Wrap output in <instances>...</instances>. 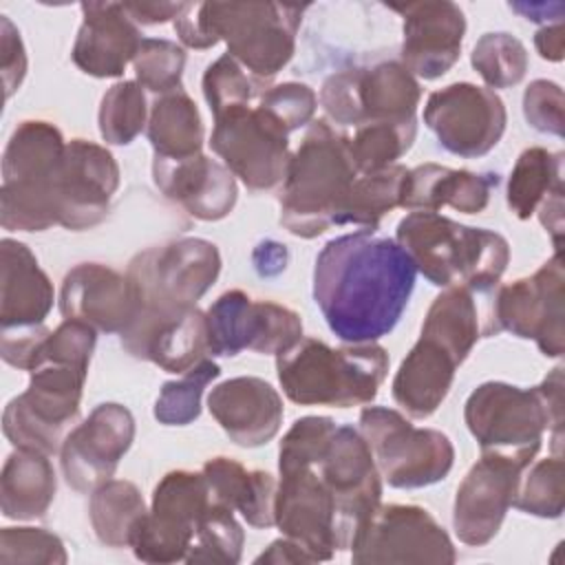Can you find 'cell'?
<instances>
[{
    "instance_id": "7",
    "label": "cell",
    "mask_w": 565,
    "mask_h": 565,
    "mask_svg": "<svg viewBox=\"0 0 565 565\" xmlns=\"http://www.w3.org/2000/svg\"><path fill=\"white\" fill-rule=\"evenodd\" d=\"M66 141L42 119H26L11 132L2 154L0 223L11 232H44L57 225L55 177Z\"/></svg>"
},
{
    "instance_id": "20",
    "label": "cell",
    "mask_w": 565,
    "mask_h": 565,
    "mask_svg": "<svg viewBox=\"0 0 565 565\" xmlns=\"http://www.w3.org/2000/svg\"><path fill=\"white\" fill-rule=\"evenodd\" d=\"M132 439L135 417L126 406L117 402L95 406L62 441L60 463L66 483L77 492H93L115 475Z\"/></svg>"
},
{
    "instance_id": "24",
    "label": "cell",
    "mask_w": 565,
    "mask_h": 565,
    "mask_svg": "<svg viewBox=\"0 0 565 565\" xmlns=\"http://www.w3.org/2000/svg\"><path fill=\"white\" fill-rule=\"evenodd\" d=\"M60 311L97 331L121 333L139 313V296L126 274L102 263H82L62 280Z\"/></svg>"
},
{
    "instance_id": "19",
    "label": "cell",
    "mask_w": 565,
    "mask_h": 565,
    "mask_svg": "<svg viewBox=\"0 0 565 565\" xmlns=\"http://www.w3.org/2000/svg\"><path fill=\"white\" fill-rule=\"evenodd\" d=\"M119 188V166L110 150L88 139L66 141L55 177L57 225L82 232L99 225Z\"/></svg>"
},
{
    "instance_id": "18",
    "label": "cell",
    "mask_w": 565,
    "mask_h": 565,
    "mask_svg": "<svg viewBox=\"0 0 565 565\" xmlns=\"http://www.w3.org/2000/svg\"><path fill=\"white\" fill-rule=\"evenodd\" d=\"M503 99L486 86L457 82L428 95L424 124L435 132L441 148L457 157L477 159L488 154L505 132Z\"/></svg>"
},
{
    "instance_id": "36",
    "label": "cell",
    "mask_w": 565,
    "mask_h": 565,
    "mask_svg": "<svg viewBox=\"0 0 565 565\" xmlns=\"http://www.w3.org/2000/svg\"><path fill=\"white\" fill-rule=\"evenodd\" d=\"M146 512L143 497L132 481L108 479L90 492V525L95 536L108 547H130Z\"/></svg>"
},
{
    "instance_id": "2",
    "label": "cell",
    "mask_w": 565,
    "mask_h": 565,
    "mask_svg": "<svg viewBox=\"0 0 565 565\" xmlns=\"http://www.w3.org/2000/svg\"><path fill=\"white\" fill-rule=\"evenodd\" d=\"M305 9L280 2H188L174 31L190 49H210L223 40L227 55L252 77L269 82L294 57Z\"/></svg>"
},
{
    "instance_id": "22",
    "label": "cell",
    "mask_w": 565,
    "mask_h": 565,
    "mask_svg": "<svg viewBox=\"0 0 565 565\" xmlns=\"http://www.w3.org/2000/svg\"><path fill=\"white\" fill-rule=\"evenodd\" d=\"M525 468L519 459L481 452L455 494L452 527L461 543L479 547L499 534Z\"/></svg>"
},
{
    "instance_id": "42",
    "label": "cell",
    "mask_w": 565,
    "mask_h": 565,
    "mask_svg": "<svg viewBox=\"0 0 565 565\" xmlns=\"http://www.w3.org/2000/svg\"><path fill=\"white\" fill-rule=\"evenodd\" d=\"M221 375V366L212 360H201L179 380L166 382L154 402V417L163 426H188L201 415V397L205 386Z\"/></svg>"
},
{
    "instance_id": "4",
    "label": "cell",
    "mask_w": 565,
    "mask_h": 565,
    "mask_svg": "<svg viewBox=\"0 0 565 565\" xmlns=\"http://www.w3.org/2000/svg\"><path fill=\"white\" fill-rule=\"evenodd\" d=\"M463 419L481 452H497L523 463L536 457L545 430H552L556 455L563 441V366L539 386L483 382L466 399Z\"/></svg>"
},
{
    "instance_id": "12",
    "label": "cell",
    "mask_w": 565,
    "mask_h": 565,
    "mask_svg": "<svg viewBox=\"0 0 565 565\" xmlns=\"http://www.w3.org/2000/svg\"><path fill=\"white\" fill-rule=\"evenodd\" d=\"M212 150L247 190L282 183L289 166V132L260 104L238 106L214 117Z\"/></svg>"
},
{
    "instance_id": "26",
    "label": "cell",
    "mask_w": 565,
    "mask_h": 565,
    "mask_svg": "<svg viewBox=\"0 0 565 565\" xmlns=\"http://www.w3.org/2000/svg\"><path fill=\"white\" fill-rule=\"evenodd\" d=\"M207 408L225 435L243 448H258L271 441L285 415L278 391L252 375L216 384L207 395Z\"/></svg>"
},
{
    "instance_id": "5",
    "label": "cell",
    "mask_w": 565,
    "mask_h": 565,
    "mask_svg": "<svg viewBox=\"0 0 565 565\" xmlns=\"http://www.w3.org/2000/svg\"><path fill=\"white\" fill-rule=\"evenodd\" d=\"M395 241L415 269L437 287L497 289L508 260V241L486 227L461 225L437 212H411L397 223Z\"/></svg>"
},
{
    "instance_id": "52",
    "label": "cell",
    "mask_w": 565,
    "mask_h": 565,
    "mask_svg": "<svg viewBox=\"0 0 565 565\" xmlns=\"http://www.w3.org/2000/svg\"><path fill=\"white\" fill-rule=\"evenodd\" d=\"M121 4L137 24H146V26L177 20L188 7V2H121Z\"/></svg>"
},
{
    "instance_id": "39",
    "label": "cell",
    "mask_w": 565,
    "mask_h": 565,
    "mask_svg": "<svg viewBox=\"0 0 565 565\" xmlns=\"http://www.w3.org/2000/svg\"><path fill=\"white\" fill-rule=\"evenodd\" d=\"M417 121H373L355 128L349 137L353 163L360 174H371L393 166L415 141Z\"/></svg>"
},
{
    "instance_id": "55",
    "label": "cell",
    "mask_w": 565,
    "mask_h": 565,
    "mask_svg": "<svg viewBox=\"0 0 565 565\" xmlns=\"http://www.w3.org/2000/svg\"><path fill=\"white\" fill-rule=\"evenodd\" d=\"M534 46L543 60L550 62H561L563 60V46H565V35H563V22L545 24L534 33Z\"/></svg>"
},
{
    "instance_id": "13",
    "label": "cell",
    "mask_w": 565,
    "mask_h": 565,
    "mask_svg": "<svg viewBox=\"0 0 565 565\" xmlns=\"http://www.w3.org/2000/svg\"><path fill=\"white\" fill-rule=\"evenodd\" d=\"M313 466L335 503V550H351L358 532L382 499V475L373 452L360 430L335 426Z\"/></svg>"
},
{
    "instance_id": "9",
    "label": "cell",
    "mask_w": 565,
    "mask_h": 565,
    "mask_svg": "<svg viewBox=\"0 0 565 565\" xmlns=\"http://www.w3.org/2000/svg\"><path fill=\"white\" fill-rule=\"evenodd\" d=\"M360 433L393 488H426L446 479L452 468L450 439L435 428H415L393 408L366 406L360 413Z\"/></svg>"
},
{
    "instance_id": "35",
    "label": "cell",
    "mask_w": 565,
    "mask_h": 565,
    "mask_svg": "<svg viewBox=\"0 0 565 565\" xmlns=\"http://www.w3.org/2000/svg\"><path fill=\"white\" fill-rule=\"evenodd\" d=\"M146 132L154 157L159 159H185L201 154L205 135L199 108L183 88L159 95L152 102Z\"/></svg>"
},
{
    "instance_id": "3",
    "label": "cell",
    "mask_w": 565,
    "mask_h": 565,
    "mask_svg": "<svg viewBox=\"0 0 565 565\" xmlns=\"http://www.w3.org/2000/svg\"><path fill=\"white\" fill-rule=\"evenodd\" d=\"M358 177L349 137L324 119L311 121L282 179L280 225L300 238H316L340 225Z\"/></svg>"
},
{
    "instance_id": "34",
    "label": "cell",
    "mask_w": 565,
    "mask_h": 565,
    "mask_svg": "<svg viewBox=\"0 0 565 565\" xmlns=\"http://www.w3.org/2000/svg\"><path fill=\"white\" fill-rule=\"evenodd\" d=\"M55 470L49 455L15 448L0 475V508L7 519H42L55 499Z\"/></svg>"
},
{
    "instance_id": "29",
    "label": "cell",
    "mask_w": 565,
    "mask_h": 565,
    "mask_svg": "<svg viewBox=\"0 0 565 565\" xmlns=\"http://www.w3.org/2000/svg\"><path fill=\"white\" fill-rule=\"evenodd\" d=\"M494 289H475L468 285L446 287L433 300L422 324V335L437 342L461 364L481 338L501 331L494 316Z\"/></svg>"
},
{
    "instance_id": "54",
    "label": "cell",
    "mask_w": 565,
    "mask_h": 565,
    "mask_svg": "<svg viewBox=\"0 0 565 565\" xmlns=\"http://www.w3.org/2000/svg\"><path fill=\"white\" fill-rule=\"evenodd\" d=\"M256 563H276V565H285V563H316V558L296 541L282 536L269 543V547L256 556Z\"/></svg>"
},
{
    "instance_id": "8",
    "label": "cell",
    "mask_w": 565,
    "mask_h": 565,
    "mask_svg": "<svg viewBox=\"0 0 565 565\" xmlns=\"http://www.w3.org/2000/svg\"><path fill=\"white\" fill-rule=\"evenodd\" d=\"M218 274L221 254L205 238H177L139 252L126 269L139 296L137 318H168L196 307Z\"/></svg>"
},
{
    "instance_id": "48",
    "label": "cell",
    "mask_w": 565,
    "mask_h": 565,
    "mask_svg": "<svg viewBox=\"0 0 565 565\" xmlns=\"http://www.w3.org/2000/svg\"><path fill=\"white\" fill-rule=\"evenodd\" d=\"M68 561L62 539L44 527H2L0 563L64 565Z\"/></svg>"
},
{
    "instance_id": "41",
    "label": "cell",
    "mask_w": 565,
    "mask_h": 565,
    "mask_svg": "<svg viewBox=\"0 0 565 565\" xmlns=\"http://www.w3.org/2000/svg\"><path fill=\"white\" fill-rule=\"evenodd\" d=\"M97 124L106 143L128 146L148 124V106L141 84L130 79L113 84L102 97Z\"/></svg>"
},
{
    "instance_id": "56",
    "label": "cell",
    "mask_w": 565,
    "mask_h": 565,
    "mask_svg": "<svg viewBox=\"0 0 565 565\" xmlns=\"http://www.w3.org/2000/svg\"><path fill=\"white\" fill-rule=\"evenodd\" d=\"M510 9L521 13L525 20L543 22V26L563 22V13H565L563 2H510Z\"/></svg>"
},
{
    "instance_id": "21",
    "label": "cell",
    "mask_w": 565,
    "mask_h": 565,
    "mask_svg": "<svg viewBox=\"0 0 565 565\" xmlns=\"http://www.w3.org/2000/svg\"><path fill=\"white\" fill-rule=\"evenodd\" d=\"M274 525L313 558L329 561L335 550V503L313 463L278 466Z\"/></svg>"
},
{
    "instance_id": "46",
    "label": "cell",
    "mask_w": 565,
    "mask_h": 565,
    "mask_svg": "<svg viewBox=\"0 0 565 565\" xmlns=\"http://www.w3.org/2000/svg\"><path fill=\"white\" fill-rule=\"evenodd\" d=\"M135 75L141 88L166 95L181 88L185 68V49L172 40L143 38L135 60Z\"/></svg>"
},
{
    "instance_id": "37",
    "label": "cell",
    "mask_w": 565,
    "mask_h": 565,
    "mask_svg": "<svg viewBox=\"0 0 565 565\" xmlns=\"http://www.w3.org/2000/svg\"><path fill=\"white\" fill-rule=\"evenodd\" d=\"M554 192H563V152H550L541 146L525 148L508 181L510 212L525 221Z\"/></svg>"
},
{
    "instance_id": "53",
    "label": "cell",
    "mask_w": 565,
    "mask_h": 565,
    "mask_svg": "<svg viewBox=\"0 0 565 565\" xmlns=\"http://www.w3.org/2000/svg\"><path fill=\"white\" fill-rule=\"evenodd\" d=\"M287 247L278 241H263L252 252V263L258 276H276L287 267Z\"/></svg>"
},
{
    "instance_id": "51",
    "label": "cell",
    "mask_w": 565,
    "mask_h": 565,
    "mask_svg": "<svg viewBox=\"0 0 565 565\" xmlns=\"http://www.w3.org/2000/svg\"><path fill=\"white\" fill-rule=\"evenodd\" d=\"M0 66L4 82V97L9 99L26 75V53L20 31L7 15H0Z\"/></svg>"
},
{
    "instance_id": "49",
    "label": "cell",
    "mask_w": 565,
    "mask_h": 565,
    "mask_svg": "<svg viewBox=\"0 0 565 565\" xmlns=\"http://www.w3.org/2000/svg\"><path fill=\"white\" fill-rule=\"evenodd\" d=\"M258 104L274 115L287 132L298 130L309 124L316 113V93L300 82H285L276 86H267L258 97Z\"/></svg>"
},
{
    "instance_id": "40",
    "label": "cell",
    "mask_w": 565,
    "mask_h": 565,
    "mask_svg": "<svg viewBox=\"0 0 565 565\" xmlns=\"http://www.w3.org/2000/svg\"><path fill=\"white\" fill-rule=\"evenodd\" d=\"M243 541L245 534L234 516V510L212 499L199 521L196 536L185 556V563L234 565L241 561Z\"/></svg>"
},
{
    "instance_id": "45",
    "label": "cell",
    "mask_w": 565,
    "mask_h": 565,
    "mask_svg": "<svg viewBox=\"0 0 565 565\" xmlns=\"http://www.w3.org/2000/svg\"><path fill=\"white\" fill-rule=\"evenodd\" d=\"M265 88L267 82L252 77L227 53L214 60L203 73V95L214 117L238 106H252V102L260 97Z\"/></svg>"
},
{
    "instance_id": "11",
    "label": "cell",
    "mask_w": 565,
    "mask_h": 565,
    "mask_svg": "<svg viewBox=\"0 0 565 565\" xmlns=\"http://www.w3.org/2000/svg\"><path fill=\"white\" fill-rule=\"evenodd\" d=\"M419 97V82L402 62L391 60L333 73L320 88V106L327 117L355 128L373 121H411Z\"/></svg>"
},
{
    "instance_id": "10",
    "label": "cell",
    "mask_w": 565,
    "mask_h": 565,
    "mask_svg": "<svg viewBox=\"0 0 565 565\" xmlns=\"http://www.w3.org/2000/svg\"><path fill=\"white\" fill-rule=\"evenodd\" d=\"M88 371L68 364H42L31 371L29 388L4 406L2 430L13 448L55 455L79 415Z\"/></svg>"
},
{
    "instance_id": "33",
    "label": "cell",
    "mask_w": 565,
    "mask_h": 565,
    "mask_svg": "<svg viewBox=\"0 0 565 565\" xmlns=\"http://www.w3.org/2000/svg\"><path fill=\"white\" fill-rule=\"evenodd\" d=\"M214 501L238 512L252 527L274 525L276 481L269 472L247 470L230 457L207 459L201 468Z\"/></svg>"
},
{
    "instance_id": "31",
    "label": "cell",
    "mask_w": 565,
    "mask_h": 565,
    "mask_svg": "<svg viewBox=\"0 0 565 565\" xmlns=\"http://www.w3.org/2000/svg\"><path fill=\"white\" fill-rule=\"evenodd\" d=\"M497 183V174H477L439 163H422L408 170L399 207L413 212H437L448 205L461 214H479L486 210Z\"/></svg>"
},
{
    "instance_id": "16",
    "label": "cell",
    "mask_w": 565,
    "mask_h": 565,
    "mask_svg": "<svg viewBox=\"0 0 565 565\" xmlns=\"http://www.w3.org/2000/svg\"><path fill=\"white\" fill-rule=\"evenodd\" d=\"M205 320L212 355L234 358L245 349L278 355L302 338L296 311L271 300H254L241 289L221 294L205 311Z\"/></svg>"
},
{
    "instance_id": "1",
    "label": "cell",
    "mask_w": 565,
    "mask_h": 565,
    "mask_svg": "<svg viewBox=\"0 0 565 565\" xmlns=\"http://www.w3.org/2000/svg\"><path fill=\"white\" fill-rule=\"evenodd\" d=\"M417 269L397 241L360 230L331 238L313 267V300L347 344L375 342L399 322Z\"/></svg>"
},
{
    "instance_id": "44",
    "label": "cell",
    "mask_w": 565,
    "mask_h": 565,
    "mask_svg": "<svg viewBox=\"0 0 565 565\" xmlns=\"http://www.w3.org/2000/svg\"><path fill=\"white\" fill-rule=\"evenodd\" d=\"M470 62L488 88H508L525 77L527 51L519 38L494 31L477 40Z\"/></svg>"
},
{
    "instance_id": "27",
    "label": "cell",
    "mask_w": 565,
    "mask_h": 565,
    "mask_svg": "<svg viewBox=\"0 0 565 565\" xmlns=\"http://www.w3.org/2000/svg\"><path fill=\"white\" fill-rule=\"evenodd\" d=\"M82 26L71 57L93 77H119L135 60L143 38L121 2H82Z\"/></svg>"
},
{
    "instance_id": "43",
    "label": "cell",
    "mask_w": 565,
    "mask_h": 565,
    "mask_svg": "<svg viewBox=\"0 0 565 565\" xmlns=\"http://www.w3.org/2000/svg\"><path fill=\"white\" fill-rule=\"evenodd\" d=\"M512 505L541 519H558L565 508V463L561 455L545 457L521 475Z\"/></svg>"
},
{
    "instance_id": "23",
    "label": "cell",
    "mask_w": 565,
    "mask_h": 565,
    "mask_svg": "<svg viewBox=\"0 0 565 565\" xmlns=\"http://www.w3.org/2000/svg\"><path fill=\"white\" fill-rule=\"evenodd\" d=\"M402 15V66L415 77L437 79L446 75L461 55L466 18L459 4L448 0H424L391 4Z\"/></svg>"
},
{
    "instance_id": "14",
    "label": "cell",
    "mask_w": 565,
    "mask_h": 565,
    "mask_svg": "<svg viewBox=\"0 0 565 565\" xmlns=\"http://www.w3.org/2000/svg\"><path fill=\"white\" fill-rule=\"evenodd\" d=\"M210 501L203 472H168L154 486L150 510L132 534L135 556L143 563L185 561Z\"/></svg>"
},
{
    "instance_id": "6",
    "label": "cell",
    "mask_w": 565,
    "mask_h": 565,
    "mask_svg": "<svg viewBox=\"0 0 565 565\" xmlns=\"http://www.w3.org/2000/svg\"><path fill=\"white\" fill-rule=\"evenodd\" d=\"M282 393L300 406L349 408L375 399L388 373V353L375 344L329 347L316 338H300L276 355Z\"/></svg>"
},
{
    "instance_id": "38",
    "label": "cell",
    "mask_w": 565,
    "mask_h": 565,
    "mask_svg": "<svg viewBox=\"0 0 565 565\" xmlns=\"http://www.w3.org/2000/svg\"><path fill=\"white\" fill-rule=\"evenodd\" d=\"M406 174L408 168L399 163L371 174H360L344 203L340 225H355L373 232L384 214L399 207Z\"/></svg>"
},
{
    "instance_id": "32",
    "label": "cell",
    "mask_w": 565,
    "mask_h": 565,
    "mask_svg": "<svg viewBox=\"0 0 565 565\" xmlns=\"http://www.w3.org/2000/svg\"><path fill=\"white\" fill-rule=\"evenodd\" d=\"M457 366L446 349L419 335L393 377L395 404L413 419L430 417L446 399Z\"/></svg>"
},
{
    "instance_id": "25",
    "label": "cell",
    "mask_w": 565,
    "mask_h": 565,
    "mask_svg": "<svg viewBox=\"0 0 565 565\" xmlns=\"http://www.w3.org/2000/svg\"><path fill=\"white\" fill-rule=\"evenodd\" d=\"M159 192L199 221H221L236 205V179L216 159L201 154L185 159H152Z\"/></svg>"
},
{
    "instance_id": "15",
    "label": "cell",
    "mask_w": 565,
    "mask_h": 565,
    "mask_svg": "<svg viewBox=\"0 0 565 565\" xmlns=\"http://www.w3.org/2000/svg\"><path fill=\"white\" fill-rule=\"evenodd\" d=\"M349 552L355 565H450L457 561L455 545L435 516L419 505L402 503L377 505Z\"/></svg>"
},
{
    "instance_id": "17",
    "label": "cell",
    "mask_w": 565,
    "mask_h": 565,
    "mask_svg": "<svg viewBox=\"0 0 565 565\" xmlns=\"http://www.w3.org/2000/svg\"><path fill=\"white\" fill-rule=\"evenodd\" d=\"M494 316L499 329L534 340L547 358H561L565 347V269L561 252L532 276L499 287Z\"/></svg>"
},
{
    "instance_id": "28",
    "label": "cell",
    "mask_w": 565,
    "mask_h": 565,
    "mask_svg": "<svg viewBox=\"0 0 565 565\" xmlns=\"http://www.w3.org/2000/svg\"><path fill=\"white\" fill-rule=\"evenodd\" d=\"M119 340L132 358L168 373H185L210 353L207 320L199 307L168 318H135Z\"/></svg>"
},
{
    "instance_id": "30",
    "label": "cell",
    "mask_w": 565,
    "mask_h": 565,
    "mask_svg": "<svg viewBox=\"0 0 565 565\" xmlns=\"http://www.w3.org/2000/svg\"><path fill=\"white\" fill-rule=\"evenodd\" d=\"M55 291L33 252L13 238L0 241V329L44 324Z\"/></svg>"
},
{
    "instance_id": "50",
    "label": "cell",
    "mask_w": 565,
    "mask_h": 565,
    "mask_svg": "<svg viewBox=\"0 0 565 565\" xmlns=\"http://www.w3.org/2000/svg\"><path fill=\"white\" fill-rule=\"evenodd\" d=\"M563 88L552 79H534L523 93V115L539 132L563 137Z\"/></svg>"
},
{
    "instance_id": "47",
    "label": "cell",
    "mask_w": 565,
    "mask_h": 565,
    "mask_svg": "<svg viewBox=\"0 0 565 565\" xmlns=\"http://www.w3.org/2000/svg\"><path fill=\"white\" fill-rule=\"evenodd\" d=\"M95 344H97V329H93L82 320L66 318L60 327H55L44 335V340L35 351L31 371L42 364H68V366L88 371Z\"/></svg>"
}]
</instances>
